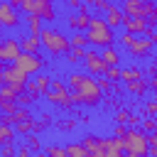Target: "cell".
Segmentation results:
<instances>
[{
  "instance_id": "cell-11",
  "label": "cell",
  "mask_w": 157,
  "mask_h": 157,
  "mask_svg": "<svg viewBox=\"0 0 157 157\" xmlns=\"http://www.w3.org/2000/svg\"><path fill=\"white\" fill-rule=\"evenodd\" d=\"M20 22V10L12 2H0V25L2 27H17Z\"/></svg>"
},
{
  "instance_id": "cell-13",
  "label": "cell",
  "mask_w": 157,
  "mask_h": 157,
  "mask_svg": "<svg viewBox=\"0 0 157 157\" xmlns=\"http://www.w3.org/2000/svg\"><path fill=\"white\" fill-rule=\"evenodd\" d=\"M152 39L150 37H135V42L128 47V52L132 54V56H137V59H142V56H147L150 52H152Z\"/></svg>"
},
{
  "instance_id": "cell-34",
  "label": "cell",
  "mask_w": 157,
  "mask_h": 157,
  "mask_svg": "<svg viewBox=\"0 0 157 157\" xmlns=\"http://www.w3.org/2000/svg\"><path fill=\"white\" fill-rule=\"evenodd\" d=\"M0 157H17V150H15V145H2V150H0Z\"/></svg>"
},
{
  "instance_id": "cell-8",
  "label": "cell",
  "mask_w": 157,
  "mask_h": 157,
  "mask_svg": "<svg viewBox=\"0 0 157 157\" xmlns=\"http://www.w3.org/2000/svg\"><path fill=\"white\" fill-rule=\"evenodd\" d=\"M15 66H17L20 71H25L27 76H29V74H39L42 66H44V59H42V54H25V52H22V56L15 61Z\"/></svg>"
},
{
  "instance_id": "cell-37",
  "label": "cell",
  "mask_w": 157,
  "mask_h": 157,
  "mask_svg": "<svg viewBox=\"0 0 157 157\" xmlns=\"http://www.w3.org/2000/svg\"><path fill=\"white\" fill-rule=\"evenodd\" d=\"M150 157H157V132L150 135Z\"/></svg>"
},
{
  "instance_id": "cell-7",
  "label": "cell",
  "mask_w": 157,
  "mask_h": 157,
  "mask_svg": "<svg viewBox=\"0 0 157 157\" xmlns=\"http://www.w3.org/2000/svg\"><path fill=\"white\" fill-rule=\"evenodd\" d=\"M0 83L2 86H12V88H17V91H27V74L25 71H20L15 64H7V66H2L0 69Z\"/></svg>"
},
{
  "instance_id": "cell-24",
  "label": "cell",
  "mask_w": 157,
  "mask_h": 157,
  "mask_svg": "<svg viewBox=\"0 0 157 157\" xmlns=\"http://www.w3.org/2000/svg\"><path fill=\"white\" fill-rule=\"evenodd\" d=\"M66 152H69V157H91V152H86V147H83L81 142L66 145Z\"/></svg>"
},
{
  "instance_id": "cell-23",
  "label": "cell",
  "mask_w": 157,
  "mask_h": 157,
  "mask_svg": "<svg viewBox=\"0 0 157 157\" xmlns=\"http://www.w3.org/2000/svg\"><path fill=\"white\" fill-rule=\"evenodd\" d=\"M140 130L145 135H155L157 132V118H150V115H142V123H140Z\"/></svg>"
},
{
  "instance_id": "cell-35",
  "label": "cell",
  "mask_w": 157,
  "mask_h": 157,
  "mask_svg": "<svg viewBox=\"0 0 157 157\" xmlns=\"http://www.w3.org/2000/svg\"><path fill=\"white\" fill-rule=\"evenodd\" d=\"M98 86H101V91H103V93H108V91H110L115 83H113V81H108L105 76H101V78H98Z\"/></svg>"
},
{
  "instance_id": "cell-21",
  "label": "cell",
  "mask_w": 157,
  "mask_h": 157,
  "mask_svg": "<svg viewBox=\"0 0 157 157\" xmlns=\"http://www.w3.org/2000/svg\"><path fill=\"white\" fill-rule=\"evenodd\" d=\"M88 34L86 32H74V37H71V47L74 49H88Z\"/></svg>"
},
{
  "instance_id": "cell-4",
  "label": "cell",
  "mask_w": 157,
  "mask_h": 157,
  "mask_svg": "<svg viewBox=\"0 0 157 157\" xmlns=\"http://www.w3.org/2000/svg\"><path fill=\"white\" fill-rule=\"evenodd\" d=\"M42 47L47 49V52H52V54H69L71 52V39L69 37H64L59 29H54V27H44V32H42Z\"/></svg>"
},
{
  "instance_id": "cell-38",
  "label": "cell",
  "mask_w": 157,
  "mask_h": 157,
  "mask_svg": "<svg viewBox=\"0 0 157 157\" xmlns=\"http://www.w3.org/2000/svg\"><path fill=\"white\" fill-rule=\"evenodd\" d=\"M96 10H103V12H108V7H110V2H105V0H93L91 2Z\"/></svg>"
},
{
  "instance_id": "cell-15",
  "label": "cell",
  "mask_w": 157,
  "mask_h": 157,
  "mask_svg": "<svg viewBox=\"0 0 157 157\" xmlns=\"http://www.w3.org/2000/svg\"><path fill=\"white\" fill-rule=\"evenodd\" d=\"M103 20L108 22V27L113 29V27H118V25H125V12H123V7H118V5H110L108 7V12L103 15Z\"/></svg>"
},
{
  "instance_id": "cell-19",
  "label": "cell",
  "mask_w": 157,
  "mask_h": 157,
  "mask_svg": "<svg viewBox=\"0 0 157 157\" xmlns=\"http://www.w3.org/2000/svg\"><path fill=\"white\" fill-rule=\"evenodd\" d=\"M27 29H29V37H42V32H44V27H42V17L29 15V17H27Z\"/></svg>"
},
{
  "instance_id": "cell-43",
  "label": "cell",
  "mask_w": 157,
  "mask_h": 157,
  "mask_svg": "<svg viewBox=\"0 0 157 157\" xmlns=\"http://www.w3.org/2000/svg\"><path fill=\"white\" fill-rule=\"evenodd\" d=\"M39 157H47V155H39Z\"/></svg>"
},
{
  "instance_id": "cell-42",
  "label": "cell",
  "mask_w": 157,
  "mask_h": 157,
  "mask_svg": "<svg viewBox=\"0 0 157 157\" xmlns=\"http://www.w3.org/2000/svg\"><path fill=\"white\" fill-rule=\"evenodd\" d=\"M152 74H155V78H157V69H155V71H152Z\"/></svg>"
},
{
  "instance_id": "cell-28",
  "label": "cell",
  "mask_w": 157,
  "mask_h": 157,
  "mask_svg": "<svg viewBox=\"0 0 157 157\" xmlns=\"http://www.w3.org/2000/svg\"><path fill=\"white\" fill-rule=\"evenodd\" d=\"M66 61H71V64H76V61H86V49H74V47H71V52L66 54Z\"/></svg>"
},
{
  "instance_id": "cell-26",
  "label": "cell",
  "mask_w": 157,
  "mask_h": 157,
  "mask_svg": "<svg viewBox=\"0 0 157 157\" xmlns=\"http://www.w3.org/2000/svg\"><path fill=\"white\" fill-rule=\"evenodd\" d=\"M20 93H22V91H17V88H12V86H0V101H17Z\"/></svg>"
},
{
  "instance_id": "cell-29",
  "label": "cell",
  "mask_w": 157,
  "mask_h": 157,
  "mask_svg": "<svg viewBox=\"0 0 157 157\" xmlns=\"http://www.w3.org/2000/svg\"><path fill=\"white\" fill-rule=\"evenodd\" d=\"M17 101H0V110H2V115H15L17 113Z\"/></svg>"
},
{
  "instance_id": "cell-30",
  "label": "cell",
  "mask_w": 157,
  "mask_h": 157,
  "mask_svg": "<svg viewBox=\"0 0 157 157\" xmlns=\"http://www.w3.org/2000/svg\"><path fill=\"white\" fill-rule=\"evenodd\" d=\"M120 76H123V69H120V66H108V71H105V78H108V81L118 83Z\"/></svg>"
},
{
  "instance_id": "cell-39",
  "label": "cell",
  "mask_w": 157,
  "mask_h": 157,
  "mask_svg": "<svg viewBox=\"0 0 157 157\" xmlns=\"http://www.w3.org/2000/svg\"><path fill=\"white\" fill-rule=\"evenodd\" d=\"M27 147H29V150H39V140H37L34 135H27Z\"/></svg>"
},
{
  "instance_id": "cell-10",
  "label": "cell",
  "mask_w": 157,
  "mask_h": 157,
  "mask_svg": "<svg viewBox=\"0 0 157 157\" xmlns=\"http://www.w3.org/2000/svg\"><path fill=\"white\" fill-rule=\"evenodd\" d=\"M86 69H88V74H96V76H105V71H108V64L101 59V54L96 52V49H86Z\"/></svg>"
},
{
  "instance_id": "cell-9",
  "label": "cell",
  "mask_w": 157,
  "mask_h": 157,
  "mask_svg": "<svg viewBox=\"0 0 157 157\" xmlns=\"http://www.w3.org/2000/svg\"><path fill=\"white\" fill-rule=\"evenodd\" d=\"M22 56V44L17 39H5L0 44V61L7 66V64H15L17 59Z\"/></svg>"
},
{
  "instance_id": "cell-3",
  "label": "cell",
  "mask_w": 157,
  "mask_h": 157,
  "mask_svg": "<svg viewBox=\"0 0 157 157\" xmlns=\"http://www.w3.org/2000/svg\"><path fill=\"white\" fill-rule=\"evenodd\" d=\"M88 42L93 44V47H113V42H115V34H113V29L108 27V22L101 17V15H93V22H91V27H88Z\"/></svg>"
},
{
  "instance_id": "cell-14",
  "label": "cell",
  "mask_w": 157,
  "mask_h": 157,
  "mask_svg": "<svg viewBox=\"0 0 157 157\" xmlns=\"http://www.w3.org/2000/svg\"><path fill=\"white\" fill-rule=\"evenodd\" d=\"M91 22H93V15H91L88 10L76 12V15H71V17H69V25L74 27V32H88Z\"/></svg>"
},
{
  "instance_id": "cell-22",
  "label": "cell",
  "mask_w": 157,
  "mask_h": 157,
  "mask_svg": "<svg viewBox=\"0 0 157 157\" xmlns=\"http://www.w3.org/2000/svg\"><path fill=\"white\" fill-rule=\"evenodd\" d=\"M101 59L108 64V66H118V52H115V47H105L103 52H101Z\"/></svg>"
},
{
  "instance_id": "cell-25",
  "label": "cell",
  "mask_w": 157,
  "mask_h": 157,
  "mask_svg": "<svg viewBox=\"0 0 157 157\" xmlns=\"http://www.w3.org/2000/svg\"><path fill=\"white\" fill-rule=\"evenodd\" d=\"M142 78V71L140 69H123V76H120V81H125V83H132V81H140Z\"/></svg>"
},
{
  "instance_id": "cell-27",
  "label": "cell",
  "mask_w": 157,
  "mask_h": 157,
  "mask_svg": "<svg viewBox=\"0 0 157 157\" xmlns=\"http://www.w3.org/2000/svg\"><path fill=\"white\" fill-rule=\"evenodd\" d=\"M128 91H130V93H137V96H145V91H147V81H145V78L132 81V83H128Z\"/></svg>"
},
{
  "instance_id": "cell-20",
  "label": "cell",
  "mask_w": 157,
  "mask_h": 157,
  "mask_svg": "<svg viewBox=\"0 0 157 157\" xmlns=\"http://www.w3.org/2000/svg\"><path fill=\"white\" fill-rule=\"evenodd\" d=\"M15 128L12 125H7V123H0V142L2 145H12V140H15Z\"/></svg>"
},
{
  "instance_id": "cell-36",
  "label": "cell",
  "mask_w": 157,
  "mask_h": 157,
  "mask_svg": "<svg viewBox=\"0 0 157 157\" xmlns=\"http://www.w3.org/2000/svg\"><path fill=\"white\" fill-rule=\"evenodd\" d=\"M128 130H130L128 125H118V123H115V137H118V140H125V135H128Z\"/></svg>"
},
{
  "instance_id": "cell-32",
  "label": "cell",
  "mask_w": 157,
  "mask_h": 157,
  "mask_svg": "<svg viewBox=\"0 0 157 157\" xmlns=\"http://www.w3.org/2000/svg\"><path fill=\"white\" fill-rule=\"evenodd\" d=\"M44 155H47V157H69V152H66V147H56V145H52V147H47V150H44Z\"/></svg>"
},
{
  "instance_id": "cell-1",
  "label": "cell",
  "mask_w": 157,
  "mask_h": 157,
  "mask_svg": "<svg viewBox=\"0 0 157 157\" xmlns=\"http://www.w3.org/2000/svg\"><path fill=\"white\" fill-rule=\"evenodd\" d=\"M69 88L74 96L76 105H98L103 98V91L98 86L96 78H91L88 74H71L69 76Z\"/></svg>"
},
{
  "instance_id": "cell-12",
  "label": "cell",
  "mask_w": 157,
  "mask_h": 157,
  "mask_svg": "<svg viewBox=\"0 0 157 157\" xmlns=\"http://www.w3.org/2000/svg\"><path fill=\"white\" fill-rule=\"evenodd\" d=\"M123 27H125V32L132 34V37H145V34L150 32V22H147L145 17H128Z\"/></svg>"
},
{
  "instance_id": "cell-18",
  "label": "cell",
  "mask_w": 157,
  "mask_h": 157,
  "mask_svg": "<svg viewBox=\"0 0 157 157\" xmlns=\"http://www.w3.org/2000/svg\"><path fill=\"white\" fill-rule=\"evenodd\" d=\"M52 81H54L52 76H47V74H39V76H37V78H34L32 83H34V88H37V91H39L42 96H47V93L52 91Z\"/></svg>"
},
{
  "instance_id": "cell-33",
  "label": "cell",
  "mask_w": 157,
  "mask_h": 157,
  "mask_svg": "<svg viewBox=\"0 0 157 157\" xmlns=\"http://www.w3.org/2000/svg\"><path fill=\"white\" fill-rule=\"evenodd\" d=\"M32 103H34V98H32V96H29L27 91L17 96V105H20V108H27V105H32Z\"/></svg>"
},
{
  "instance_id": "cell-31",
  "label": "cell",
  "mask_w": 157,
  "mask_h": 157,
  "mask_svg": "<svg viewBox=\"0 0 157 157\" xmlns=\"http://www.w3.org/2000/svg\"><path fill=\"white\" fill-rule=\"evenodd\" d=\"M130 118H132V113H130V110L118 108V113H115V123H118V125H128V123H130Z\"/></svg>"
},
{
  "instance_id": "cell-5",
  "label": "cell",
  "mask_w": 157,
  "mask_h": 157,
  "mask_svg": "<svg viewBox=\"0 0 157 157\" xmlns=\"http://www.w3.org/2000/svg\"><path fill=\"white\" fill-rule=\"evenodd\" d=\"M12 5L17 10L27 12V17L29 15H37L42 20H54V7H52L49 0H12Z\"/></svg>"
},
{
  "instance_id": "cell-17",
  "label": "cell",
  "mask_w": 157,
  "mask_h": 157,
  "mask_svg": "<svg viewBox=\"0 0 157 157\" xmlns=\"http://www.w3.org/2000/svg\"><path fill=\"white\" fill-rule=\"evenodd\" d=\"M20 44H22V52L25 54H39V47H42V39L39 37H25V39H20Z\"/></svg>"
},
{
  "instance_id": "cell-40",
  "label": "cell",
  "mask_w": 157,
  "mask_h": 157,
  "mask_svg": "<svg viewBox=\"0 0 157 157\" xmlns=\"http://www.w3.org/2000/svg\"><path fill=\"white\" fill-rule=\"evenodd\" d=\"M132 42H135V37H132V34H128V32H125V34L120 37V44H123V47H130Z\"/></svg>"
},
{
  "instance_id": "cell-16",
  "label": "cell",
  "mask_w": 157,
  "mask_h": 157,
  "mask_svg": "<svg viewBox=\"0 0 157 157\" xmlns=\"http://www.w3.org/2000/svg\"><path fill=\"white\" fill-rule=\"evenodd\" d=\"M123 12L125 17H145V0H125Z\"/></svg>"
},
{
  "instance_id": "cell-41",
  "label": "cell",
  "mask_w": 157,
  "mask_h": 157,
  "mask_svg": "<svg viewBox=\"0 0 157 157\" xmlns=\"http://www.w3.org/2000/svg\"><path fill=\"white\" fill-rule=\"evenodd\" d=\"M29 152H32V150H29L27 145H20V147H17V157H29Z\"/></svg>"
},
{
  "instance_id": "cell-6",
  "label": "cell",
  "mask_w": 157,
  "mask_h": 157,
  "mask_svg": "<svg viewBox=\"0 0 157 157\" xmlns=\"http://www.w3.org/2000/svg\"><path fill=\"white\" fill-rule=\"evenodd\" d=\"M44 98H47L49 103L59 105V108H71V105H76V103H74V96H71L69 83H64V81H59V78H54V81H52V91H49Z\"/></svg>"
},
{
  "instance_id": "cell-2",
  "label": "cell",
  "mask_w": 157,
  "mask_h": 157,
  "mask_svg": "<svg viewBox=\"0 0 157 157\" xmlns=\"http://www.w3.org/2000/svg\"><path fill=\"white\" fill-rule=\"evenodd\" d=\"M125 157H150V135L140 128H130L125 135Z\"/></svg>"
}]
</instances>
